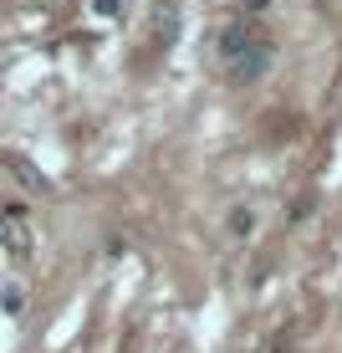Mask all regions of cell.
<instances>
[{
  "label": "cell",
  "mask_w": 342,
  "mask_h": 353,
  "mask_svg": "<svg viewBox=\"0 0 342 353\" xmlns=\"http://www.w3.org/2000/svg\"><path fill=\"white\" fill-rule=\"evenodd\" d=\"M220 67H225V77L240 82V88H250V82L271 67V41L261 36L255 21H235V26L220 31Z\"/></svg>",
  "instance_id": "6da1fadb"
},
{
  "label": "cell",
  "mask_w": 342,
  "mask_h": 353,
  "mask_svg": "<svg viewBox=\"0 0 342 353\" xmlns=\"http://www.w3.org/2000/svg\"><path fill=\"white\" fill-rule=\"evenodd\" d=\"M31 246H36V236H31V215H26V205L0 200V251H10L16 261H26V256H31Z\"/></svg>",
  "instance_id": "7a4b0ae2"
},
{
  "label": "cell",
  "mask_w": 342,
  "mask_h": 353,
  "mask_svg": "<svg viewBox=\"0 0 342 353\" xmlns=\"http://www.w3.org/2000/svg\"><path fill=\"white\" fill-rule=\"evenodd\" d=\"M225 230H230L235 241H250V236H255V205H235V210L225 215Z\"/></svg>",
  "instance_id": "3957f363"
},
{
  "label": "cell",
  "mask_w": 342,
  "mask_h": 353,
  "mask_svg": "<svg viewBox=\"0 0 342 353\" xmlns=\"http://www.w3.org/2000/svg\"><path fill=\"white\" fill-rule=\"evenodd\" d=\"M174 31H179V10L164 0V6H158V46H169V41H174Z\"/></svg>",
  "instance_id": "277c9868"
},
{
  "label": "cell",
  "mask_w": 342,
  "mask_h": 353,
  "mask_svg": "<svg viewBox=\"0 0 342 353\" xmlns=\"http://www.w3.org/2000/svg\"><path fill=\"white\" fill-rule=\"evenodd\" d=\"M92 10H97V16H107V21H118V10H123V0H92Z\"/></svg>",
  "instance_id": "5b68a950"
},
{
  "label": "cell",
  "mask_w": 342,
  "mask_h": 353,
  "mask_svg": "<svg viewBox=\"0 0 342 353\" xmlns=\"http://www.w3.org/2000/svg\"><path fill=\"white\" fill-rule=\"evenodd\" d=\"M21 302H26V297H21V287H6V297H0V307H6V312H21Z\"/></svg>",
  "instance_id": "8992f818"
}]
</instances>
